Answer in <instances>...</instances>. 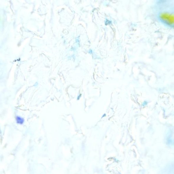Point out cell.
Instances as JSON below:
<instances>
[{"label":"cell","instance_id":"6da1fadb","mask_svg":"<svg viewBox=\"0 0 174 174\" xmlns=\"http://www.w3.org/2000/svg\"><path fill=\"white\" fill-rule=\"evenodd\" d=\"M174 0H157L152 8V14L158 23L172 28L174 24Z\"/></svg>","mask_w":174,"mask_h":174},{"label":"cell","instance_id":"7a4b0ae2","mask_svg":"<svg viewBox=\"0 0 174 174\" xmlns=\"http://www.w3.org/2000/svg\"><path fill=\"white\" fill-rule=\"evenodd\" d=\"M16 121L17 123L19 124H22L24 123V120L21 117L17 116L16 117Z\"/></svg>","mask_w":174,"mask_h":174}]
</instances>
